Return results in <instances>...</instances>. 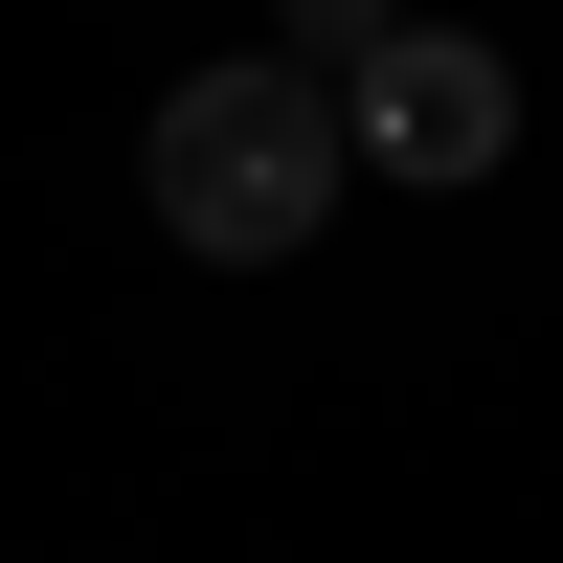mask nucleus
Masks as SVG:
<instances>
[{"label": "nucleus", "instance_id": "f257e3e1", "mask_svg": "<svg viewBox=\"0 0 563 563\" xmlns=\"http://www.w3.org/2000/svg\"><path fill=\"white\" fill-rule=\"evenodd\" d=\"M135 203H158L203 271H294L316 225H339V90H316L294 45L180 68V90H158V135H135Z\"/></svg>", "mask_w": 563, "mask_h": 563}, {"label": "nucleus", "instance_id": "f03ea898", "mask_svg": "<svg viewBox=\"0 0 563 563\" xmlns=\"http://www.w3.org/2000/svg\"><path fill=\"white\" fill-rule=\"evenodd\" d=\"M339 158H384V180H496L519 158V68H496L474 23H384L339 68Z\"/></svg>", "mask_w": 563, "mask_h": 563}, {"label": "nucleus", "instance_id": "7ed1b4c3", "mask_svg": "<svg viewBox=\"0 0 563 563\" xmlns=\"http://www.w3.org/2000/svg\"><path fill=\"white\" fill-rule=\"evenodd\" d=\"M384 23H406V0H271V45H294L316 90H339V68H361V45H384Z\"/></svg>", "mask_w": 563, "mask_h": 563}]
</instances>
